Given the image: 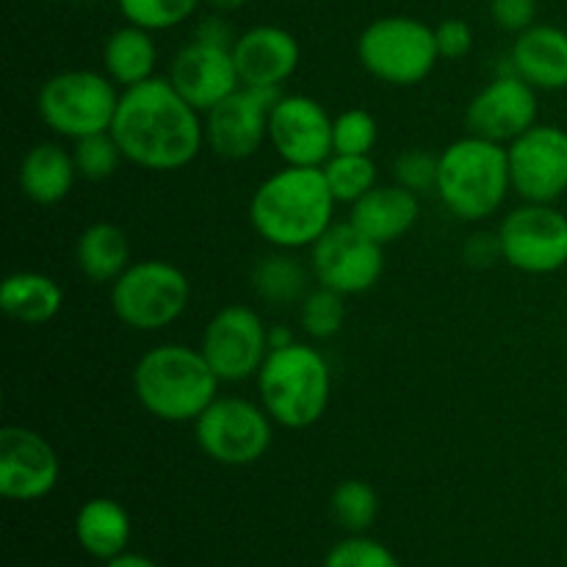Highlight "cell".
Returning <instances> with one entry per match:
<instances>
[{"mask_svg": "<svg viewBox=\"0 0 567 567\" xmlns=\"http://www.w3.org/2000/svg\"><path fill=\"white\" fill-rule=\"evenodd\" d=\"M111 136L138 169L177 172L203 150L205 120L169 78H150L122 92Z\"/></svg>", "mask_w": 567, "mask_h": 567, "instance_id": "obj_1", "label": "cell"}, {"mask_svg": "<svg viewBox=\"0 0 567 567\" xmlns=\"http://www.w3.org/2000/svg\"><path fill=\"white\" fill-rule=\"evenodd\" d=\"M332 197L321 166H282L271 172L249 199L252 230L269 247L310 249L336 225Z\"/></svg>", "mask_w": 567, "mask_h": 567, "instance_id": "obj_2", "label": "cell"}, {"mask_svg": "<svg viewBox=\"0 0 567 567\" xmlns=\"http://www.w3.org/2000/svg\"><path fill=\"white\" fill-rule=\"evenodd\" d=\"M131 380L138 404L166 424H194L221 385L205 354L186 343H161L144 352Z\"/></svg>", "mask_w": 567, "mask_h": 567, "instance_id": "obj_3", "label": "cell"}, {"mask_svg": "<svg viewBox=\"0 0 567 567\" xmlns=\"http://www.w3.org/2000/svg\"><path fill=\"white\" fill-rule=\"evenodd\" d=\"M255 380L260 404L271 421L286 430H308L330 408V363L319 349L305 341L271 349Z\"/></svg>", "mask_w": 567, "mask_h": 567, "instance_id": "obj_4", "label": "cell"}, {"mask_svg": "<svg viewBox=\"0 0 567 567\" xmlns=\"http://www.w3.org/2000/svg\"><path fill=\"white\" fill-rule=\"evenodd\" d=\"M513 188L504 144L468 133L437 155V197L463 221L496 214Z\"/></svg>", "mask_w": 567, "mask_h": 567, "instance_id": "obj_5", "label": "cell"}, {"mask_svg": "<svg viewBox=\"0 0 567 567\" xmlns=\"http://www.w3.org/2000/svg\"><path fill=\"white\" fill-rule=\"evenodd\" d=\"M116 83L105 72L64 70L50 75L37 94L39 120L61 138L81 142L109 133L120 109Z\"/></svg>", "mask_w": 567, "mask_h": 567, "instance_id": "obj_6", "label": "cell"}, {"mask_svg": "<svg viewBox=\"0 0 567 567\" xmlns=\"http://www.w3.org/2000/svg\"><path fill=\"white\" fill-rule=\"evenodd\" d=\"M192 286L183 269L161 258L136 260L111 282V310L136 332L172 327L188 308Z\"/></svg>", "mask_w": 567, "mask_h": 567, "instance_id": "obj_7", "label": "cell"}, {"mask_svg": "<svg viewBox=\"0 0 567 567\" xmlns=\"http://www.w3.org/2000/svg\"><path fill=\"white\" fill-rule=\"evenodd\" d=\"M358 59L369 75L391 86H415L441 61L435 28L415 17H380L358 39Z\"/></svg>", "mask_w": 567, "mask_h": 567, "instance_id": "obj_8", "label": "cell"}, {"mask_svg": "<svg viewBox=\"0 0 567 567\" xmlns=\"http://www.w3.org/2000/svg\"><path fill=\"white\" fill-rule=\"evenodd\" d=\"M271 426L275 421L264 404L241 396H216L194 421V437L214 463L241 468L258 463L269 452L275 437Z\"/></svg>", "mask_w": 567, "mask_h": 567, "instance_id": "obj_9", "label": "cell"}, {"mask_svg": "<svg viewBox=\"0 0 567 567\" xmlns=\"http://www.w3.org/2000/svg\"><path fill=\"white\" fill-rule=\"evenodd\" d=\"M502 258L524 275H554L567 266V216L554 203H524L498 225Z\"/></svg>", "mask_w": 567, "mask_h": 567, "instance_id": "obj_10", "label": "cell"}, {"mask_svg": "<svg viewBox=\"0 0 567 567\" xmlns=\"http://www.w3.org/2000/svg\"><path fill=\"white\" fill-rule=\"evenodd\" d=\"M310 271L319 286L352 297L371 291L380 282L385 271V252L382 244L371 241L349 219L336 221L310 247Z\"/></svg>", "mask_w": 567, "mask_h": 567, "instance_id": "obj_11", "label": "cell"}, {"mask_svg": "<svg viewBox=\"0 0 567 567\" xmlns=\"http://www.w3.org/2000/svg\"><path fill=\"white\" fill-rule=\"evenodd\" d=\"M199 352L221 382H244L258 377L269 354V327L258 310L227 305L205 324Z\"/></svg>", "mask_w": 567, "mask_h": 567, "instance_id": "obj_12", "label": "cell"}, {"mask_svg": "<svg viewBox=\"0 0 567 567\" xmlns=\"http://www.w3.org/2000/svg\"><path fill=\"white\" fill-rule=\"evenodd\" d=\"M280 97V89L238 86L230 97L205 111V144L219 158H252L269 142V114Z\"/></svg>", "mask_w": 567, "mask_h": 567, "instance_id": "obj_13", "label": "cell"}, {"mask_svg": "<svg viewBox=\"0 0 567 567\" xmlns=\"http://www.w3.org/2000/svg\"><path fill=\"white\" fill-rule=\"evenodd\" d=\"M513 192L524 203H557L567 192V131L540 125L507 144Z\"/></svg>", "mask_w": 567, "mask_h": 567, "instance_id": "obj_14", "label": "cell"}, {"mask_svg": "<svg viewBox=\"0 0 567 567\" xmlns=\"http://www.w3.org/2000/svg\"><path fill=\"white\" fill-rule=\"evenodd\" d=\"M269 144L288 166H324L332 150V116L308 94H282L269 114Z\"/></svg>", "mask_w": 567, "mask_h": 567, "instance_id": "obj_15", "label": "cell"}, {"mask_svg": "<svg viewBox=\"0 0 567 567\" xmlns=\"http://www.w3.org/2000/svg\"><path fill=\"white\" fill-rule=\"evenodd\" d=\"M465 125L474 136L507 147L537 125V89L513 72H498L471 100L465 109Z\"/></svg>", "mask_w": 567, "mask_h": 567, "instance_id": "obj_16", "label": "cell"}, {"mask_svg": "<svg viewBox=\"0 0 567 567\" xmlns=\"http://www.w3.org/2000/svg\"><path fill=\"white\" fill-rule=\"evenodd\" d=\"M61 465L44 435L28 426L0 432V493L11 502H39L59 485Z\"/></svg>", "mask_w": 567, "mask_h": 567, "instance_id": "obj_17", "label": "cell"}, {"mask_svg": "<svg viewBox=\"0 0 567 567\" xmlns=\"http://www.w3.org/2000/svg\"><path fill=\"white\" fill-rule=\"evenodd\" d=\"M169 81L199 114L210 111L241 86L233 48L203 42V39H192L186 48L177 50L169 66Z\"/></svg>", "mask_w": 567, "mask_h": 567, "instance_id": "obj_18", "label": "cell"}, {"mask_svg": "<svg viewBox=\"0 0 567 567\" xmlns=\"http://www.w3.org/2000/svg\"><path fill=\"white\" fill-rule=\"evenodd\" d=\"M241 86L282 89V83L297 72L302 50L297 37L280 25H255L244 31L233 44Z\"/></svg>", "mask_w": 567, "mask_h": 567, "instance_id": "obj_19", "label": "cell"}, {"mask_svg": "<svg viewBox=\"0 0 567 567\" xmlns=\"http://www.w3.org/2000/svg\"><path fill=\"white\" fill-rule=\"evenodd\" d=\"M509 64L537 92H563L567 89V31L557 25H532L518 33Z\"/></svg>", "mask_w": 567, "mask_h": 567, "instance_id": "obj_20", "label": "cell"}, {"mask_svg": "<svg viewBox=\"0 0 567 567\" xmlns=\"http://www.w3.org/2000/svg\"><path fill=\"white\" fill-rule=\"evenodd\" d=\"M349 208H352L349 221L382 247L408 236L421 214L419 194L399 183L396 186H374Z\"/></svg>", "mask_w": 567, "mask_h": 567, "instance_id": "obj_21", "label": "cell"}, {"mask_svg": "<svg viewBox=\"0 0 567 567\" xmlns=\"http://www.w3.org/2000/svg\"><path fill=\"white\" fill-rule=\"evenodd\" d=\"M78 177L75 158H72V150L61 147L55 142H39L22 155L20 172H17V181H20L22 194H25L31 203L37 205H59L61 199H66V194L72 192V183Z\"/></svg>", "mask_w": 567, "mask_h": 567, "instance_id": "obj_22", "label": "cell"}, {"mask_svg": "<svg viewBox=\"0 0 567 567\" xmlns=\"http://www.w3.org/2000/svg\"><path fill=\"white\" fill-rule=\"evenodd\" d=\"M61 305H64V288L42 271H14L0 286V308L20 324H48L59 316Z\"/></svg>", "mask_w": 567, "mask_h": 567, "instance_id": "obj_23", "label": "cell"}, {"mask_svg": "<svg viewBox=\"0 0 567 567\" xmlns=\"http://www.w3.org/2000/svg\"><path fill=\"white\" fill-rule=\"evenodd\" d=\"M158 64V48H155L153 31L131 25L111 33L103 44V70L116 86L131 89L155 78Z\"/></svg>", "mask_w": 567, "mask_h": 567, "instance_id": "obj_24", "label": "cell"}, {"mask_svg": "<svg viewBox=\"0 0 567 567\" xmlns=\"http://www.w3.org/2000/svg\"><path fill=\"white\" fill-rule=\"evenodd\" d=\"M75 264L89 282H114L131 266L127 233L111 221H94L78 236Z\"/></svg>", "mask_w": 567, "mask_h": 567, "instance_id": "obj_25", "label": "cell"}, {"mask_svg": "<svg viewBox=\"0 0 567 567\" xmlns=\"http://www.w3.org/2000/svg\"><path fill=\"white\" fill-rule=\"evenodd\" d=\"M78 543L97 559H114L131 540V518L114 498H89L75 518Z\"/></svg>", "mask_w": 567, "mask_h": 567, "instance_id": "obj_26", "label": "cell"}, {"mask_svg": "<svg viewBox=\"0 0 567 567\" xmlns=\"http://www.w3.org/2000/svg\"><path fill=\"white\" fill-rule=\"evenodd\" d=\"M252 288L269 305H293L308 297V269L288 249H275L252 269Z\"/></svg>", "mask_w": 567, "mask_h": 567, "instance_id": "obj_27", "label": "cell"}, {"mask_svg": "<svg viewBox=\"0 0 567 567\" xmlns=\"http://www.w3.org/2000/svg\"><path fill=\"white\" fill-rule=\"evenodd\" d=\"M321 172H324L336 203L343 205H354L377 186V164L371 155L332 153Z\"/></svg>", "mask_w": 567, "mask_h": 567, "instance_id": "obj_28", "label": "cell"}, {"mask_svg": "<svg viewBox=\"0 0 567 567\" xmlns=\"http://www.w3.org/2000/svg\"><path fill=\"white\" fill-rule=\"evenodd\" d=\"M332 518L347 532H365L380 513V496L374 487L363 480H347L332 491L330 498Z\"/></svg>", "mask_w": 567, "mask_h": 567, "instance_id": "obj_29", "label": "cell"}, {"mask_svg": "<svg viewBox=\"0 0 567 567\" xmlns=\"http://www.w3.org/2000/svg\"><path fill=\"white\" fill-rule=\"evenodd\" d=\"M343 319H347L343 293L332 291V288L319 286L299 302V324L313 341H327V338L338 336Z\"/></svg>", "mask_w": 567, "mask_h": 567, "instance_id": "obj_30", "label": "cell"}, {"mask_svg": "<svg viewBox=\"0 0 567 567\" xmlns=\"http://www.w3.org/2000/svg\"><path fill=\"white\" fill-rule=\"evenodd\" d=\"M122 17L144 31H169L194 17L199 0H116Z\"/></svg>", "mask_w": 567, "mask_h": 567, "instance_id": "obj_31", "label": "cell"}, {"mask_svg": "<svg viewBox=\"0 0 567 567\" xmlns=\"http://www.w3.org/2000/svg\"><path fill=\"white\" fill-rule=\"evenodd\" d=\"M72 158H75L78 177H86V181H109L120 164L125 161L116 138L109 133H94V136L81 138L72 147Z\"/></svg>", "mask_w": 567, "mask_h": 567, "instance_id": "obj_32", "label": "cell"}, {"mask_svg": "<svg viewBox=\"0 0 567 567\" xmlns=\"http://www.w3.org/2000/svg\"><path fill=\"white\" fill-rule=\"evenodd\" d=\"M380 125L365 109H349L332 120V150L343 155H371Z\"/></svg>", "mask_w": 567, "mask_h": 567, "instance_id": "obj_33", "label": "cell"}, {"mask_svg": "<svg viewBox=\"0 0 567 567\" xmlns=\"http://www.w3.org/2000/svg\"><path fill=\"white\" fill-rule=\"evenodd\" d=\"M324 567H399V559L382 543L349 537L327 554Z\"/></svg>", "mask_w": 567, "mask_h": 567, "instance_id": "obj_34", "label": "cell"}, {"mask_svg": "<svg viewBox=\"0 0 567 567\" xmlns=\"http://www.w3.org/2000/svg\"><path fill=\"white\" fill-rule=\"evenodd\" d=\"M393 175H396L399 186L410 188V192L415 194L435 192L437 155L426 153V150H404V153L393 161Z\"/></svg>", "mask_w": 567, "mask_h": 567, "instance_id": "obj_35", "label": "cell"}, {"mask_svg": "<svg viewBox=\"0 0 567 567\" xmlns=\"http://www.w3.org/2000/svg\"><path fill=\"white\" fill-rule=\"evenodd\" d=\"M435 42H437V53L441 59L446 61H457L465 59L474 48V31L465 20L460 17H449V20L437 22L435 25Z\"/></svg>", "mask_w": 567, "mask_h": 567, "instance_id": "obj_36", "label": "cell"}, {"mask_svg": "<svg viewBox=\"0 0 567 567\" xmlns=\"http://www.w3.org/2000/svg\"><path fill=\"white\" fill-rule=\"evenodd\" d=\"M491 17L502 31L524 33L535 25L537 0H491Z\"/></svg>", "mask_w": 567, "mask_h": 567, "instance_id": "obj_37", "label": "cell"}, {"mask_svg": "<svg viewBox=\"0 0 567 567\" xmlns=\"http://www.w3.org/2000/svg\"><path fill=\"white\" fill-rule=\"evenodd\" d=\"M463 255L471 266H480V269L482 266L496 264V260H504L498 236H491V233H476V236L465 244Z\"/></svg>", "mask_w": 567, "mask_h": 567, "instance_id": "obj_38", "label": "cell"}, {"mask_svg": "<svg viewBox=\"0 0 567 567\" xmlns=\"http://www.w3.org/2000/svg\"><path fill=\"white\" fill-rule=\"evenodd\" d=\"M194 39H203V42H210V44H221V48H233L238 37L233 33L230 22H227L225 17L214 14L208 17V20L199 22L197 31H194Z\"/></svg>", "mask_w": 567, "mask_h": 567, "instance_id": "obj_39", "label": "cell"}, {"mask_svg": "<svg viewBox=\"0 0 567 567\" xmlns=\"http://www.w3.org/2000/svg\"><path fill=\"white\" fill-rule=\"evenodd\" d=\"M293 341H297V338H293V332L288 330L286 324L269 327V352H271V349L288 347V343H293Z\"/></svg>", "mask_w": 567, "mask_h": 567, "instance_id": "obj_40", "label": "cell"}, {"mask_svg": "<svg viewBox=\"0 0 567 567\" xmlns=\"http://www.w3.org/2000/svg\"><path fill=\"white\" fill-rule=\"evenodd\" d=\"M105 567H155V563L138 557V554H120V557L109 559V565Z\"/></svg>", "mask_w": 567, "mask_h": 567, "instance_id": "obj_41", "label": "cell"}, {"mask_svg": "<svg viewBox=\"0 0 567 567\" xmlns=\"http://www.w3.org/2000/svg\"><path fill=\"white\" fill-rule=\"evenodd\" d=\"M205 3H208L210 9H216V11H221V14H227V11L241 9V6L247 3V0H205Z\"/></svg>", "mask_w": 567, "mask_h": 567, "instance_id": "obj_42", "label": "cell"}]
</instances>
